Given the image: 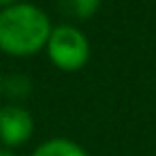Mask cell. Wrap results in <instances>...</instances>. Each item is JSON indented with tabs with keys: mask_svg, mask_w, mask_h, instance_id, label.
I'll return each mask as SVG.
<instances>
[{
	"mask_svg": "<svg viewBox=\"0 0 156 156\" xmlns=\"http://www.w3.org/2000/svg\"><path fill=\"white\" fill-rule=\"evenodd\" d=\"M62 9L77 20H90L101 9V0H62Z\"/></svg>",
	"mask_w": 156,
	"mask_h": 156,
	"instance_id": "5b68a950",
	"label": "cell"
},
{
	"mask_svg": "<svg viewBox=\"0 0 156 156\" xmlns=\"http://www.w3.org/2000/svg\"><path fill=\"white\" fill-rule=\"evenodd\" d=\"M0 94H2V79H0Z\"/></svg>",
	"mask_w": 156,
	"mask_h": 156,
	"instance_id": "9c48e42d",
	"label": "cell"
},
{
	"mask_svg": "<svg viewBox=\"0 0 156 156\" xmlns=\"http://www.w3.org/2000/svg\"><path fill=\"white\" fill-rule=\"evenodd\" d=\"M54 26L49 15L28 2L0 9V49L13 58H28L45 49Z\"/></svg>",
	"mask_w": 156,
	"mask_h": 156,
	"instance_id": "6da1fadb",
	"label": "cell"
},
{
	"mask_svg": "<svg viewBox=\"0 0 156 156\" xmlns=\"http://www.w3.org/2000/svg\"><path fill=\"white\" fill-rule=\"evenodd\" d=\"M34 135V118L22 105L0 107V143L5 147H17L30 141Z\"/></svg>",
	"mask_w": 156,
	"mask_h": 156,
	"instance_id": "3957f363",
	"label": "cell"
},
{
	"mask_svg": "<svg viewBox=\"0 0 156 156\" xmlns=\"http://www.w3.org/2000/svg\"><path fill=\"white\" fill-rule=\"evenodd\" d=\"M45 51H47L49 60L54 62V66H58L60 71L73 73L88 64L90 41L79 28H75L71 24H62L51 30Z\"/></svg>",
	"mask_w": 156,
	"mask_h": 156,
	"instance_id": "7a4b0ae2",
	"label": "cell"
},
{
	"mask_svg": "<svg viewBox=\"0 0 156 156\" xmlns=\"http://www.w3.org/2000/svg\"><path fill=\"white\" fill-rule=\"evenodd\" d=\"M9 92L11 96H26L28 90H30V81L22 75H11L2 81V92Z\"/></svg>",
	"mask_w": 156,
	"mask_h": 156,
	"instance_id": "8992f818",
	"label": "cell"
},
{
	"mask_svg": "<svg viewBox=\"0 0 156 156\" xmlns=\"http://www.w3.org/2000/svg\"><path fill=\"white\" fill-rule=\"evenodd\" d=\"M17 2H22V0H0V9H7V7H13V5H17Z\"/></svg>",
	"mask_w": 156,
	"mask_h": 156,
	"instance_id": "52a82bcc",
	"label": "cell"
},
{
	"mask_svg": "<svg viewBox=\"0 0 156 156\" xmlns=\"http://www.w3.org/2000/svg\"><path fill=\"white\" fill-rule=\"evenodd\" d=\"M0 156H17L13 150H9V147H0Z\"/></svg>",
	"mask_w": 156,
	"mask_h": 156,
	"instance_id": "ba28073f",
	"label": "cell"
},
{
	"mask_svg": "<svg viewBox=\"0 0 156 156\" xmlns=\"http://www.w3.org/2000/svg\"><path fill=\"white\" fill-rule=\"evenodd\" d=\"M30 156H88V152L71 139L56 137V139L43 141Z\"/></svg>",
	"mask_w": 156,
	"mask_h": 156,
	"instance_id": "277c9868",
	"label": "cell"
}]
</instances>
